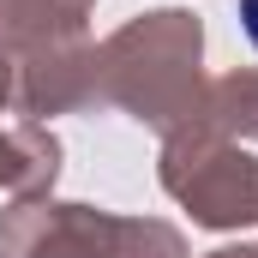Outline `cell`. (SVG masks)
I'll use <instances>...</instances> for the list:
<instances>
[{"mask_svg": "<svg viewBox=\"0 0 258 258\" xmlns=\"http://www.w3.org/2000/svg\"><path fill=\"white\" fill-rule=\"evenodd\" d=\"M240 30H246V42L258 48V0H240Z\"/></svg>", "mask_w": 258, "mask_h": 258, "instance_id": "1", "label": "cell"}]
</instances>
